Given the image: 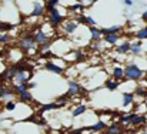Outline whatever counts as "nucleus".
Returning a JSON list of instances; mask_svg holds the SVG:
<instances>
[{
  "mask_svg": "<svg viewBox=\"0 0 147 134\" xmlns=\"http://www.w3.org/2000/svg\"><path fill=\"white\" fill-rule=\"evenodd\" d=\"M146 27H147V22H146Z\"/></svg>",
  "mask_w": 147,
  "mask_h": 134,
  "instance_id": "nucleus-44",
  "label": "nucleus"
},
{
  "mask_svg": "<svg viewBox=\"0 0 147 134\" xmlns=\"http://www.w3.org/2000/svg\"><path fill=\"white\" fill-rule=\"evenodd\" d=\"M16 97L14 91H13V87H4V94H3V100L9 101V100H13Z\"/></svg>",
  "mask_w": 147,
  "mask_h": 134,
  "instance_id": "nucleus-23",
  "label": "nucleus"
},
{
  "mask_svg": "<svg viewBox=\"0 0 147 134\" xmlns=\"http://www.w3.org/2000/svg\"><path fill=\"white\" fill-rule=\"evenodd\" d=\"M134 96H139V97H146L147 96V90L146 89H142V87H137V89L134 90V93H133Z\"/></svg>",
  "mask_w": 147,
  "mask_h": 134,
  "instance_id": "nucleus-32",
  "label": "nucleus"
},
{
  "mask_svg": "<svg viewBox=\"0 0 147 134\" xmlns=\"http://www.w3.org/2000/svg\"><path fill=\"white\" fill-rule=\"evenodd\" d=\"M111 77L116 81H123V77H124V69H123V66H114L111 69Z\"/></svg>",
  "mask_w": 147,
  "mask_h": 134,
  "instance_id": "nucleus-10",
  "label": "nucleus"
},
{
  "mask_svg": "<svg viewBox=\"0 0 147 134\" xmlns=\"http://www.w3.org/2000/svg\"><path fill=\"white\" fill-rule=\"evenodd\" d=\"M123 30V27L121 26H111V27H104V29H100V32H101V34L104 36V34H110V33H120Z\"/></svg>",
  "mask_w": 147,
  "mask_h": 134,
  "instance_id": "nucleus-20",
  "label": "nucleus"
},
{
  "mask_svg": "<svg viewBox=\"0 0 147 134\" xmlns=\"http://www.w3.org/2000/svg\"><path fill=\"white\" fill-rule=\"evenodd\" d=\"M104 87H106V90H109V91H116L117 87H119V81H116L113 79H106Z\"/></svg>",
  "mask_w": 147,
  "mask_h": 134,
  "instance_id": "nucleus-22",
  "label": "nucleus"
},
{
  "mask_svg": "<svg viewBox=\"0 0 147 134\" xmlns=\"http://www.w3.org/2000/svg\"><path fill=\"white\" fill-rule=\"evenodd\" d=\"M83 7H84V4H82V3H76V4L70 6V7H69V10H70L71 13H77V11H82V10H83Z\"/></svg>",
  "mask_w": 147,
  "mask_h": 134,
  "instance_id": "nucleus-28",
  "label": "nucleus"
},
{
  "mask_svg": "<svg viewBox=\"0 0 147 134\" xmlns=\"http://www.w3.org/2000/svg\"><path fill=\"white\" fill-rule=\"evenodd\" d=\"M133 103H134V94L124 91L123 93V107H130Z\"/></svg>",
  "mask_w": 147,
  "mask_h": 134,
  "instance_id": "nucleus-16",
  "label": "nucleus"
},
{
  "mask_svg": "<svg viewBox=\"0 0 147 134\" xmlns=\"http://www.w3.org/2000/svg\"><path fill=\"white\" fill-rule=\"evenodd\" d=\"M136 39L137 40H140V42H143V40H147V27H142V29H139L137 32H136Z\"/></svg>",
  "mask_w": 147,
  "mask_h": 134,
  "instance_id": "nucleus-24",
  "label": "nucleus"
},
{
  "mask_svg": "<svg viewBox=\"0 0 147 134\" xmlns=\"http://www.w3.org/2000/svg\"><path fill=\"white\" fill-rule=\"evenodd\" d=\"M74 60H76V61H83V60H84V53H83L82 50L74 51Z\"/></svg>",
  "mask_w": 147,
  "mask_h": 134,
  "instance_id": "nucleus-33",
  "label": "nucleus"
},
{
  "mask_svg": "<svg viewBox=\"0 0 147 134\" xmlns=\"http://www.w3.org/2000/svg\"><path fill=\"white\" fill-rule=\"evenodd\" d=\"M144 123H147V119L144 116H140V114H134V117L131 119V121H130V124L131 126H143Z\"/></svg>",
  "mask_w": 147,
  "mask_h": 134,
  "instance_id": "nucleus-19",
  "label": "nucleus"
},
{
  "mask_svg": "<svg viewBox=\"0 0 147 134\" xmlns=\"http://www.w3.org/2000/svg\"><path fill=\"white\" fill-rule=\"evenodd\" d=\"M45 11H46V9H45V4L42 3V1H34V4H33V10H32V13H30V16L32 17H42L43 14H45Z\"/></svg>",
  "mask_w": 147,
  "mask_h": 134,
  "instance_id": "nucleus-8",
  "label": "nucleus"
},
{
  "mask_svg": "<svg viewBox=\"0 0 147 134\" xmlns=\"http://www.w3.org/2000/svg\"><path fill=\"white\" fill-rule=\"evenodd\" d=\"M17 98H19V101L20 103H32L33 101V96H32V93L27 90V91H24V93H22V94H19L17 96Z\"/></svg>",
  "mask_w": 147,
  "mask_h": 134,
  "instance_id": "nucleus-21",
  "label": "nucleus"
},
{
  "mask_svg": "<svg viewBox=\"0 0 147 134\" xmlns=\"http://www.w3.org/2000/svg\"><path fill=\"white\" fill-rule=\"evenodd\" d=\"M32 76H33V73L19 71V73H16V74H14V77H13V80H11V81H13L14 84H27V83L30 81Z\"/></svg>",
  "mask_w": 147,
  "mask_h": 134,
  "instance_id": "nucleus-5",
  "label": "nucleus"
},
{
  "mask_svg": "<svg viewBox=\"0 0 147 134\" xmlns=\"http://www.w3.org/2000/svg\"><path fill=\"white\" fill-rule=\"evenodd\" d=\"M69 98H70V97H69L67 94H61L60 97H57V98H56V101H54V103H56L59 107H63V106H66V103H67V100H69Z\"/></svg>",
  "mask_w": 147,
  "mask_h": 134,
  "instance_id": "nucleus-25",
  "label": "nucleus"
},
{
  "mask_svg": "<svg viewBox=\"0 0 147 134\" xmlns=\"http://www.w3.org/2000/svg\"><path fill=\"white\" fill-rule=\"evenodd\" d=\"M33 37H34V42H36V44L40 46L43 44V43H46V42H49L50 37L42 30V29H37V30H34V33H33Z\"/></svg>",
  "mask_w": 147,
  "mask_h": 134,
  "instance_id": "nucleus-7",
  "label": "nucleus"
},
{
  "mask_svg": "<svg viewBox=\"0 0 147 134\" xmlns=\"http://www.w3.org/2000/svg\"><path fill=\"white\" fill-rule=\"evenodd\" d=\"M140 134H147V131H143V133H140Z\"/></svg>",
  "mask_w": 147,
  "mask_h": 134,
  "instance_id": "nucleus-42",
  "label": "nucleus"
},
{
  "mask_svg": "<svg viewBox=\"0 0 147 134\" xmlns=\"http://www.w3.org/2000/svg\"><path fill=\"white\" fill-rule=\"evenodd\" d=\"M67 84H69V90H67V96L69 97H73V96H77V94H80V91H82V87H80V84L77 83V81H73V80H69L67 81Z\"/></svg>",
  "mask_w": 147,
  "mask_h": 134,
  "instance_id": "nucleus-9",
  "label": "nucleus"
},
{
  "mask_svg": "<svg viewBox=\"0 0 147 134\" xmlns=\"http://www.w3.org/2000/svg\"><path fill=\"white\" fill-rule=\"evenodd\" d=\"M130 53L136 57V56H140L143 53V43L140 40H136V42H130Z\"/></svg>",
  "mask_w": 147,
  "mask_h": 134,
  "instance_id": "nucleus-11",
  "label": "nucleus"
},
{
  "mask_svg": "<svg viewBox=\"0 0 147 134\" xmlns=\"http://www.w3.org/2000/svg\"><path fill=\"white\" fill-rule=\"evenodd\" d=\"M142 20H143V22H147V10L146 11H143V14H142Z\"/></svg>",
  "mask_w": 147,
  "mask_h": 134,
  "instance_id": "nucleus-39",
  "label": "nucleus"
},
{
  "mask_svg": "<svg viewBox=\"0 0 147 134\" xmlns=\"http://www.w3.org/2000/svg\"><path fill=\"white\" fill-rule=\"evenodd\" d=\"M51 46H53V42L49 40V42H46V43L39 46V50H40V53H46V51H49L50 48H51Z\"/></svg>",
  "mask_w": 147,
  "mask_h": 134,
  "instance_id": "nucleus-27",
  "label": "nucleus"
},
{
  "mask_svg": "<svg viewBox=\"0 0 147 134\" xmlns=\"http://www.w3.org/2000/svg\"><path fill=\"white\" fill-rule=\"evenodd\" d=\"M121 133V127L119 126V123H113V124H107L104 134H120Z\"/></svg>",
  "mask_w": 147,
  "mask_h": 134,
  "instance_id": "nucleus-17",
  "label": "nucleus"
},
{
  "mask_svg": "<svg viewBox=\"0 0 147 134\" xmlns=\"http://www.w3.org/2000/svg\"><path fill=\"white\" fill-rule=\"evenodd\" d=\"M116 51L119 54H127V53H130V42L129 40H123L121 43L116 44Z\"/></svg>",
  "mask_w": 147,
  "mask_h": 134,
  "instance_id": "nucleus-14",
  "label": "nucleus"
},
{
  "mask_svg": "<svg viewBox=\"0 0 147 134\" xmlns=\"http://www.w3.org/2000/svg\"><path fill=\"white\" fill-rule=\"evenodd\" d=\"M56 108H59V106L54 101H51V103H47V104L42 106L40 107V111H50V110H56Z\"/></svg>",
  "mask_w": 147,
  "mask_h": 134,
  "instance_id": "nucleus-26",
  "label": "nucleus"
},
{
  "mask_svg": "<svg viewBox=\"0 0 147 134\" xmlns=\"http://www.w3.org/2000/svg\"><path fill=\"white\" fill-rule=\"evenodd\" d=\"M86 111H87V106L79 104V106H76V107L71 110V116H73V117H80V116H83Z\"/></svg>",
  "mask_w": 147,
  "mask_h": 134,
  "instance_id": "nucleus-18",
  "label": "nucleus"
},
{
  "mask_svg": "<svg viewBox=\"0 0 147 134\" xmlns=\"http://www.w3.org/2000/svg\"><path fill=\"white\" fill-rule=\"evenodd\" d=\"M106 127H107V123L103 121V120H98L97 123H94L93 126L86 127V130H92V131H96V133H101V131L106 130Z\"/></svg>",
  "mask_w": 147,
  "mask_h": 134,
  "instance_id": "nucleus-15",
  "label": "nucleus"
},
{
  "mask_svg": "<svg viewBox=\"0 0 147 134\" xmlns=\"http://www.w3.org/2000/svg\"><path fill=\"white\" fill-rule=\"evenodd\" d=\"M45 9L47 10V14H49L47 23H49L53 29H59L60 24L64 22V16L60 13L59 7H45Z\"/></svg>",
  "mask_w": 147,
  "mask_h": 134,
  "instance_id": "nucleus-3",
  "label": "nucleus"
},
{
  "mask_svg": "<svg viewBox=\"0 0 147 134\" xmlns=\"http://www.w3.org/2000/svg\"><path fill=\"white\" fill-rule=\"evenodd\" d=\"M83 130H73V131H69L67 134H82Z\"/></svg>",
  "mask_w": 147,
  "mask_h": 134,
  "instance_id": "nucleus-40",
  "label": "nucleus"
},
{
  "mask_svg": "<svg viewBox=\"0 0 147 134\" xmlns=\"http://www.w3.org/2000/svg\"><path fill=\"white\" fill-rule=\"evenodd\" d=\"M77 23L74 22V19H70V20H66L60 24V32L64 34V36H71L76 30H77Z\"/></svg>",
  "mask_w": 147,
  "mask_h": 134,
  "instance_id": "nucleus-4",
  "label": "nucleus"
},
{
  "mask_svg": "<svg viewBox=\"0 0 147 134\" xmlns=\"http://www.w3.org/2000/svg\"><path fill=\"white\" fill-rule=\"evenodd\" d=\"M16 101L14 100H9V101H6V104H4V110H7V111H13L14 108H16Z\"/></svg>",
  "mask_w": 147,
  "mask_h": 134,
  "instance_id": "nucleus-29",
  "label": "nucleus"
},
{
  "mask_svg": "<svg viewBox=\"0 0 147 134\" xmlns=\"http://www.w3.org/2000/svg\"><path fill=\"white\" fill-rule=\"evenodd\" d=\"M83 3H84V6H90L94 3V0H83Z\"/></svg>",
  "mask_w": 147,
  "mask_h": 134,
  "instance_id": "nucleus-38",
  "label": "nucleus"
},
{
  "mask_svg": "<svg viewBox=\"0 0 147 134\" xmlns=\"http://www.w3.org/2000/svg\"><path fill=\"white\" fill-rule=\"evenodd\" d=\"M89 32H90V39L92 42H100L103 39V34L100 32V29L96 27V26H90L89 27Z\"/></svg>",
  "mask_w": 147,
  "mask_h": 134,
  "instance_id": "nucleus-13",
  "label": "nucleus"
},
{
  "mask_svg": "<svg viewBox=\"0 0 147 134\" xmlns=\"http://www.w3.org/2000/svg\"><path fill=\"white\" fill-rule=\"evenodd\" d=\"M92 48L96 50V51H100V50H101V40H100V42H93V43H92Z\"/></svg>",
  "mask_w": 147,
  "mask_h": 134,
  "instance_id": "nucleus-36",
  "label": "nucleus"
},
{
  "mask_svg": "<svg viewBox=\"0 0 147 134\" xmlns=\"http://www.w3.org/2000/svg\"><path fill=\"white\" fill-rule=\"evenodd\" d=\"M59 3H60V0H47V3H46L45 7H57Z\"/></svg>",
  "mask_w": 147,
  "mask_h": 134,
  "instance_id": "nucleus-35",
  "label": "nucleus"
},
{
  "mask_svg": "<svg viewBox=\"0 0 147 134\" xmlns=\"http://www.w3.org/2000/svg\"><path fill=\"white\" fill-rule=\"evenodd\" d=\"M123 69H124L123 81H139L144 76V70L136 63H129Z\"/></svg>",
  "mask_w": 147,
  "mask_h": 134,
  "instance_id": "nucleus-1",
  "label": "nucleus"
},
{
  "mask_svg": "<svg viewBox=\"0 0 147 134\" xmlns=\"http://www.w3.org/2000/svg\"><path fill=\"white\" fill-rule=\"evenodd\" d=\"M103 39H104V42L109 46H116L119 43V40H120V34H117V33H110V34H104Z\"/></svg>",
  "mask_w": 147,
  "mask_h": 134,
  "instance_id": "nucleus-12",
  "label": "nucleus"
},
{
  "mask_svg": "<svg viewBox=\"0 0 147 134\" xmlns=\"http://www.w3.org/2000/svg\"><path fill=\"white\" fill-rule=\"evenodd\" d=\"M4 84H0V101L3 100V94H4Z\"/></svg>",
  "mask_w": 147,
  "mask_h": 134,
  "instance_id": "nucleus-37",
  "label": "nucleus"
},
{
  "mask_svg": "<svg viewBox=\"0 0 147 134\" xmlns=\"http://www.w3.org/2000/svg\"><path fill=\"white\" fill-rule=\"evenodd\" d=\"M123 1H124L126 6H131V4H133V0H123Z\"/></svg>",
  "mask_w": 147,
  "mask_h": 134,
  "instance_id": "nucleus-41",
  "label": "nucleus"
},
{
  "mask_svg": "<svg viewBox=\"0 0 147 134\" xmlns=\"http://www.w3.org/2000/svg\"><path fill=\"white\" fill-rule=\"evenodd\" d=\"M45 69H46L47 71H50V73L57 74V76L64 74V67L59 66V64H57V63H54V61H46V63H45Z\"/></svg>",
  "mask_w": 147,
  "mask_h": 134,
  "instance_id": "nucleus-6",
  "label": "nucleus"
},
{
  "mask_svg": "<svg viewBox=\"0 0 147 134\" xmlns=\"http://www.w3.org/2000/svg\"><path fill=\"white\" fill-rule=\"evenodd\" d=\"M144 74H147V70H144Z\"/></svg>",
  "mask_w": 147,
  "mask_h": 134,
  "instance_id": "nucleus-43",
  "label": "nucleus"
},
{
  "mask_svg": "<svg viewBox=\"0 0 147 134\" xmlns=\"http://www.w3.org/2000/svg\"><path fill=\"white\" fill-rule=\"evenodd\" d=\"M10 29H11V24L9 22H0V32L3 30V33H9Z\"/></svg>",
  "mask_w": 147,
  "mask_h": 134,
  "instance_id": "nucleus-30",
  "label": "nucleus"
},
{
  "mask_svg": "<svg viewBox=\"0 0 147 134\" xmlns=\"http://www.w3.org/2000/svg\"><path fill=\"white\" fill-rule=\"evenodd\" d=\"M36 42H34V37H33V34L32 33H24L19 40H17V48L20 50V51H23V53H32V51H34L36 50Z\"/></svg>",
  "mask_w": 147,
  "mask_h": 134,
  "instance_id": "nucleus-2",
  "label": "nucleus"
},
{
  "mask_svg": "<svg viewBox=\"0 0 147 134\" xmlns=\"http://www.w3.org/2000/svg\"><path fill=\"white\" fill-rule=\"evenodd\" d=\"M134 114H136V113H130V114H127V116H121V117H120V123H129V124H130V121H131V119L134 117Z\"/></svg>",
  "mask_w": 147,
  "mask_h": 134,
  "instance_id": "nucleus-31",
  "label": "nucleus"
},
{
  "mask_svg": "<svg viewBox=\"0 0 147 134\" xmlns=\"http://www.w3.org/2000/svg\"><path fill=\"white\" fill-rule=\"evenodd\" d=\"M10 34L9 33H1L0 34V43H9L10 42Z\"/></svg>",
  "mask_w": 147,
  "mask_h": 134,
  "instance_id": "nucleus-34",
  "label": "nucleus"
}]
</instances>
